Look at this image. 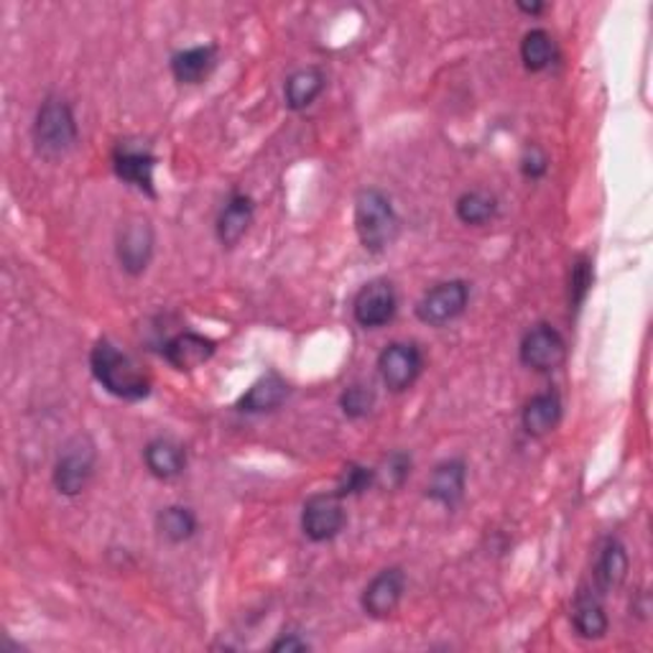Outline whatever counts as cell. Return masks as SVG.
<instances>
[{
  "instance_id": "7",
  "label": "cell",
  "mask_w": 653,
  "mask_h": 653,
  "mask_svg": "<svg viewBox=\"0 0 653 653\" xmlns=\"http://www.w3.org/2000/svg\"><path fill=\"white\" fill-rule=\"evenodd\" d=\"M424 356L414 342H391L378 356V375L391 393H404L419 381Z\"/></svg>"
},
{
  "instance_id": "3",
  "label": "cell",
  "mask_w": 653,
  "mask_h": 653,
  "mask_svg": "<svg viewBox=\"0 0 653 653\" xmlns=\"http://www.w3.org/2000/svg\"><path fill=\"white\" fill-rule=\"evenodd\" d=\"M401 219L391 196L381 189H363L356 200V233L368 254H383L396 240Z\"/></svg>"
},
{
  "instance_id": "17",
  "label": "cell",
  "mask_w": 653,
  "mask_h": 653,
  "mask_svg": "<svg viewBox=\"0 0 653 653\" xmlns=\"http://www.w3.org/2000/svg\"><path fill=\"white\" fill-rule=\"evenodd\" d=\"M572 626L579 639L585 641H600L608 633V616H605L600 593L597 589L582 587L572 605Z\"/></svg>"
},
{
  "instance_id": "5",
  "label": "cell",
  "mask_w": 653,
  "mask_h": 653,
  "mask_svg": "<svg viewBox=\"0 0 653 653\" xmlns=\"http://www.w3.org/2000/svg\"><path fill=\"white\" fill-rule=\"evenodd\" d=\"M470 304V283L462 279L442 281L431 286L419 302H416V317L429 327H444L462 317Z\"/></svg>"
},
{
  "instance_id": "30",
  "label": "cell",
  "mask_w": 653,
  "mask_h": 653,
  "mask_svg": "<svg viewBox=\"0 0 653 653\" xmlns=\"http://www.w3.org/2000/svg\"><path fill=\"white\" fill-rule=\"evenodd\" d=\"M521 171H523L526 179H531V182H537V179L547 177V171H549V156L544 151H541L539 146H529L523 151Z\"/></svg>"
},
{
  "instance_id": "21",
  "label": "cell",
  "mask_w": 653,
  "mask_h": 653,
  "mask_svg": "<svg viewBox=\"0 0 653 653\" xmlns=\"http://www.w3.org/2000/svg\"><path fill=\"white\" fill-rule=\"evenodd\" d=\"M146 470L159 480H174L187 468L184 447L169 437H156L144 450Z\"/></svg>"
},
{
  "instance_id": "11",
  "label": "cell",
  "mask_w": 653,
  "mask_h": 653,
  "mask_svg": "<svg viewBox=\"0 0 653 653\" xmlns=\"http://www.w3.org/2000/svg\"><path fill=\"white\" fill-rule=\"evenodd\" d=\"M398 312L396 289L389 279H373L356 294L352 302V317L363 329H381L393 322Z\"/></svg>"
},
{
  "instance_id": "29",
  "label": "cell",
  "mask_w": 653,
  "mask_h": 653,
  "mask_svg": "<svg viewBox=\"0 0 653 653\" xmlns=\"http://www.w3.org/2000/svg\"><path fill=\"white\" fill-rule=\"evenodd\" d=\"M593 281H595V271H593V261L587 256L577 258L572 263L570 271V304L574 309H579L585 304V299L589 291H593Z\"/></svg>"
},
{
  "instance_id": "18",
  "label": "cell",
  "mask_w": 653,
  "mask_h": 653,
  "mask_svg": "<svg viewBox=\"0 0 653 653\" xmlns=\"http://www.w3.org/2000/svg\"><path fill=\"white\" fill-rule=\"evenodd\" d=\"M562 396L556 391H541L537 396L529 398V404L523 406L521 424L526 435L531 437H547L560 427L562 421Z\"/></svg>"
},
{
  "instance_id": "25",
  "label": "cell",
  "mask_w": 653,
  "mask_h": 653,
  "mask_svg": "<svg viewBox=\"0 0 653 653\" xmlns=\"http://www.w3.org/2000/svg\"><path fill=\"white\" fill-rule=\"evenodd\" d=\"M454 212H458L462 225L480 227L498 215V200L491 192H483V189H472V192L460 196L458 204H454Z\"/></svg>"
},
{
  "instance_id": "9",
  "label": "cell",
  "mask_w": 653,
  "mask_h": 653,
  "mask_svg": "<svg viewBox=\"0 0 653 653\" xmlns=\"http://www.w3.org/2000/svg\"><path fill=\"white\" fill-rule=\"evenodd\" d=\"M518 358L531 371L552 373L564 365L566 340L556 327L537 325L523 335L521 345H518Z\"/></svg>"
},
{
  "instance_id": "26",
  "label": "cell",
  "mask_w": 653,
  "mask_h": 653,
  "mask_svg": "<svg viewBox=\"0 0 653 653\" xmlns=\"http://www.w3.org/2000/svg\"><path fill=\"white\" fill-rule=\"evenodd\" d=\"M375 485V470L360 465V462H348L342 468L340 477H337V487L335 493L340 498H352V495H363L365 491H371Z\"/></svg>"
},
{
  "instance_id": "19",
  "label": "cell",
  "mask_w": 653,
  "mask_h": 653,
  "mask_svg": "<svg viewBox=\"0 0 653 653\" xmlns=\"http://www.w3.org/2000/svg\"><path fill=\"white\" fill-rule=\"evenodd\" d=\"M631 570V556L628 549L620 544L618 539H605V544L597 554L595 564V589L600 595H608L612 589H618L628 577Z\"/></svg>"
},
{
  "instance_id": "20",
  "label": "cell",
  "mask_w": 653,
  "mask_h": 653,
  "mask_svg": "<svg viewBox=\"0 0 653 653\" xmlns=\"http://www.w3.org/2000/svg\"><path fill=\"white\" fill-rule=\"evenodd\" d=\"M289 398V383L279 373H266L238 398L235 408L243 414H266L279 408Z\"/></svg>"
},
{
  "instance_id": "14",
  "label": "cell",
  "mask_w": 653,
  "mask_h": 653,
  "mask_svg": "<svg viewBox=\"0 0 653 653\" xmlns=\"http://www.w3.org/2000/svg\"><path fill=\"white\" fill-rule=\"evenodd\" d=\"M215 340H210V337H204L200 333H192V329H184V333H179L171 337V340L164 342V358H167V363L174 368V371H196V368H202L207 360H212L215 356Z\"/></svg>"
},
{
  "instance_id": "13",
  "label": "cell",
  "mask_w": 653,
  "mask_h": 653,
  "mask_svg": "<svg viewBox=\"0 0 653 653\" xmlns=\"http://www.w3.org/2000/svg\"><path fill=\"white\" fill-rule=\"evenodd\" d=\"M465 485H468V465L465 460L450 458L431 470L429 483H427V498L439 503V506L452 510L458 508L462 498H465Z\"/></svg>"
},
{
  "instance_id": "16",
  "label": "cell",
  "mask_w": 653,
  "mask_h": 653,
  "mask_svg": "<svg viewBox=\"0 0 653 653\" xmlns=\"http://www.w3.org/2000/svg\"><path fill=\"white\" fill-rule=\"evenodd\" d=\"M217 46L215 44H200V46H189V49L177 52L171 57L169 67L171 75L179 85H202L207 77L215 72L217 67Z\"/></svg>"
},
{
  "instance_id": "8",
  "label": "cell",
  "mask_w": 653,
  "mask_h": 653,
  "mask_svg": "<svg viewBox=\"0 0 653 653\" xmlns=\"http://www.w3.org/2000/svg\"><path fill=\"white\" fill-rule=\"evenodd\" d=\"M156 154L151 148L138 144V140H121L113 151V171L123 184H128L140 194L156 196L154 171H156Z\"/></svg>"
},
{
  "instance_id": "15",
  "label": "cell",
  "mask_w": 653,
  "mask_h": 653,
  "mask_svg": "<svg viewBox=\"0 0 653 653\" xmlns=\"http://www.w3.org/2000/svg\"><path fill=\"white\" fill-rule=\"evenodd\" d=\"M256 204L248 194L233 192L227 196L223 212L217 217V240L223 243L225 248L238 246V243L246 238L248 227L254 225Z\"/></svg>"
},
{
  "instance_id": "6",
  "label": "cell",
  "mask_w": 653,
  "mask_h": 653,
  "mask_svg": "<svg viewBox=\"0 0 653 653\" xmlns=\"http://www.w3.org/2000/svg\"><path fill=\"white\" fill-rule=\"evenodd\" d=\"M345 523H348V510L335 491L314 493L306 498L302 508V531L314 544H325V541L340 537Z\"/></svg>"
},
{
  "instance_id": "23",
  "label": "cell",
  "mask_w": 653,
  "mask_h": 653,
  "mask_svg": "<svg viewBox=\"0 0 653 653\" xmlns=\"http://www.w3.org/2000/svg\"><path fill=\"white\" fill-rule=\"evenodd\" d=\"M196 516L187 506H167L156 514V531L161 533L169 544H184L196 533Z\"/></svg>"
},
{
  "instance_id": "4",
  "label": "cell",
  "mask_w": 653,
  "mask_h": 653,
  "mask_svg": "<svg viewBox=\"0 0 653 653\" xmlns=\"http://www.w3.org/2000/svg\"><path fill=\"white\" fill-rule=\"evenodd\" d=\"M94 465H98V447H94L88 435H77L65 444V450L59 452L57 465H54V487L59 495L67 498H77L85 493V487L90 485L94 475Z\"/></svg>"
},
{
  "instance_id": "22",
  "label": "cell",
  "mask_w": 653,
  "mask_h": 653,
  "mask_svg": "<svg viewBox=\"0 0 653 653\" xmlns=\"http://www.w3.org/2000/svg\"><path fill=\"white\" fill-rule=\"evenodd\" d=\"M325 88L327 75L319 67L296 69L294 75H289L286 85H283V100H286L289 110H304L325 92Z\"/></svg>"
},
{
  "instance_id": "12",
  "label": "cell",
  "mask_w": 653,
  "mask_h": 653,
  "mask_svg": "<svg viewBox=\"0 0 653 653\" xmlns=\"http://www.w3.org/2000/svg\"><path fill=\"white\" fill-rule=\"evenodd\" d=\"M404 593H406L404 570H401V566H389V570H381L371 582H368L363 595H360V605H363V612L368 618L385 620L398 610L401 600H404Z\"/></svg>"
},
{
  "instance_id": "32",
  "label": "cell",
  "mask_w": 653,
  "mask_h": 653,
  "mask_svg": "<svg viewBox=\"0 0 653 653\" xmlns=\"http://www.w3.org/2000/svg\"><path fill=\"white\" fill-rule=\"evenodd\" d=\"M518 11H523V13H529V15H539V13H544V3H521V0H518Z\"/></svg>"
},
{
  "instance_id": "28",
  "label": "cell",
  "mask_w": 653,
  "mask_h": 653,
  "mask_svg": "<svg viewBox=\"0 0 653 653\" xmlns=\"http://www.w3.org/2000/svg\"><path fill=\"white\" fill-rule=\"evenodd\" d=\"M373 406H375V391L365 383L350 385V389L340 396V408L348 419H363V416L373 412Z\"/></svg>"
},
{
  "instance_id": "10",
  "label": "cell",
  "mask_w": 653,
  "mask_h": 653,
  "mask_svg": "<svg viewBox=\"0 0 653 653\" xmlns=\"http://www.w3.org/2000/svg\"><path fill=\"white\" fill-rule=\"evenodd\" d=\"M154 246L156 235L151 223L140 215L131 217L128 223L121 227V233H117V263H121V269L128 273V277H140V273H146L148 263H151Z\"/></svg>"
},
{
  "instance_id": "24",
  "label": "cell",
  "mask_w": 653,
  "mask_h": 653,
  "mask_svg": "<svg viewBox=\"0 0 653 653\" xmlns=\"http://www.w3.org/2000/svg\"><path fill=\"white\" fill-rule=\"evenodd\" d=\"M556 44L547 29H531L521 42V61L529 72H544L554 65Z\"/></svg>"
},
{
  "instance_id": "27",
  "label": "cell",
  "mask_w": 653,
  "mask_h": 653,
  "mask_svg": "<svg viewBox=\"0 0 653 653\" xmlns=\"http://www.w3.org/2000/svg\"><path fill=\"white\" fill-rule=\"evenodd\" d=\"M412 475V458L406 452H391L389 458H383L381 468H375V483H381L385 487H401Z\"/></svg>"
},
{
  "instance_id": "31",
  "label": "cell",
  "mask_w": 653,
  "mask_h": 653,
  "mask_svg": "<svg viewBox=\"0 0 653 653\" xmlns=\"http://www.w3.org/2000/svg\"><path fill=\"white\" fill-rule=\"evenodd\" d=\"M312 646H309V641L306 639H302V635L299 633H281L277 641L271 643V651H277V653H302V651H309Z\"/></svg>"
},
{
  "instance_id": "2",
  "label": "cell",
  "mask_w": 653,
  "mask_h": 653,
  "mask_svg": "<svg viewBox=\"0 0 653 653\" xmlns=\"http://www.w3.org/2000/svg\"><path fill=\"white\" fill-rule=\"evenodd\" d=\"M31 136H34V148L42 159L57 161L67 156L80 138L72 105L61 98H46L36 110Z\"/></svg>"
},
{
  "instance_id": "1",
  "label": "cell",
  "mask_w": 653,
  "mask_h": 653,
  "mask_svg": "<svg viewBox=\"0 0 653 653\" xmlns=\"http://www.w3.org/2000/svg\"><path fill=\"white\" fill-rule=\"evenodd\" d=\"M90 371L102 389L110 396L121 401H144L151 393V381L140 368L133 363L131 356H125L121 348H115L110 340H98L90 352Z\"/></svg>"
}]
</instances>
